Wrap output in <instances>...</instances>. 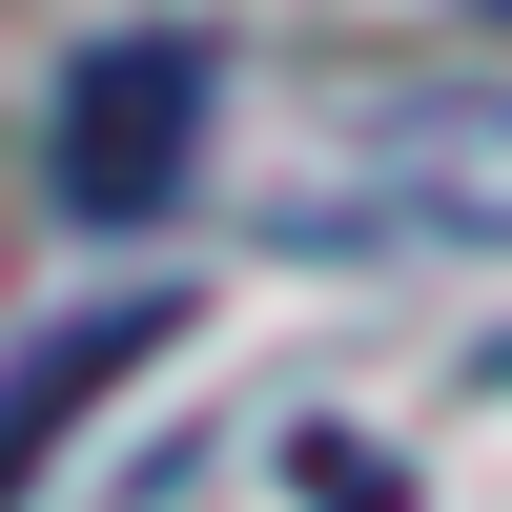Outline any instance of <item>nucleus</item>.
<instances>
[{
  "label": "nucleus",
  "instance_id": "obj_1",
  "mask_svg": "<svg viewBox=\"0 0 512 512\" xmlns=\"http://www.w3.org/2000/svg\"><path fill=\"white\" fill-rule=\"evenodd\" d=\"M287 246H512V82H308L287 103Z\"/></svg>",
  "mask_w": 512,
  "mask_h": 512
},
{
  "label": "nucleus",
  "instance_id": "obj_3",
  "mask_svg": "<svg viewBox=\"0 0 512 512\" xmlns=\"http://www.w3.org/2000/svg\"><path fill=\"white\" fill-rule=\"evenodd\" d=\"M144 349H164V287H123V308H62V328H21V349H0V512L41 492V451H62L82 410L144 369Z\"/></svg>",
  "mask_w": 512,
  "mask_h": 512
},
{
  "label": "nucleus",
  "instance_id": "obj_2",
  "mask_svg": "<svg viewBox=\"0 0 512 512\" xmlns=\"http://www.w3.org/2000/svg\"><path fill=\"white\" fill-rule=\"evenodd\" d=\"M205 103H226V41L205 21H123L62 62V103H41V205L62 226H164V205L205 185Z\"/></svg>",
  "mask_w": 512,
  "mask_h": 512
},
{
  "label": "nucleus",
  "instance_id": "obj_4",
  "mask_svg": "<svg viewBox=\"0 0 512 512\" xmlns=\"http://www.w3.org/2000/svg\"><path fill=\"white\" fill-rule=\"evenodd\" d=\"M451 21H492V41H512V0H451Z\"/></svg>",
  "mask_w": 512,
  "mask_h": 512
}]
</instances>
